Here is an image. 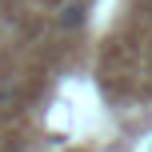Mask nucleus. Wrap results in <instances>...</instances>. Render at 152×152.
Listing matches in <instances>:
<instances>
[{
	"mask_svg": "<svg viewBox=\"0 0 152 152\" xmlns=\"http://www.w3.org/2000/svg\"><path fill=\"white\" fill-rule=\"evenodd\" d=\"M84 20V4H68V8H64V28H76V24H80Z\"/></svg>",
	"mask_w": 152,
	"mask_h": 152,
	"instance_id": "nucleus-1",
	"label": "nucleus"
}]
</instances>
